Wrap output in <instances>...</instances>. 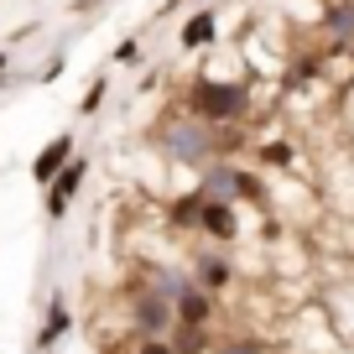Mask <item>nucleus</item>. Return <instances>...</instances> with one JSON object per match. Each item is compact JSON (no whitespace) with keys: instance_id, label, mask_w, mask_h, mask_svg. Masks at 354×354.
<instances>
[{"instance_id":"f257e3e1","label":"nucleus","mask_w":354,"mask_h":354,"mask_svg":"<svg viewBox=\"0 0 354 354\" xmlns=\"http://www.w3.org/2000/svg\"><path fill=\"white\" fill-rule=\"evenodd\" d=\"M156 141L167 146V151L177 156V162H209V156H219V136L209 131V120H167L162 131H156Z\"/></svg>"},{"instance_id":"f03ea898","label":"nucleus","mask_w":354,"mask_h":354,"mask_svg":"<svg viewBox=\"0 0 354 354\" xmlns=\"http://www.w3.org/2000/svg\"><path fill=\"white\" fill-rule=\"evenodd\" d=\"M188 110L198 115V120H240L245 115V84H214V78H198L193 84V100Z\"/></svg>"},{"instance_id":"7ed1b4c3","label":"nucleus","mask_w":354,"mask_h":354,"mask_svg":"<svg viewBox=\"0 0 354 354\" xmlns=\"http://www.w3.org/2000/svg\"><path fill=\"white\" fill-rule=\"evenodd\" d=\"M84 172H88V162H84V156H73V162H68L63 172L47 183V214H53V219H63V214H68V203H73V193H78V183H84Z\"/></svg>"},{"instance_id":"20e7f679","label":"nucleus","mask_w":354,"mask_h":354,"mask_svg":"<svg viewBox=\"0 0 354 354\" xmlns=\"http://www.w3.org/2000/svg\"><path fill=\"white\" fill-rule=\"evenodd\" d=\"M172 308H177V302H167L162 292L151 287L141 302H136V328H141L146 339H162V333L172 328Z\"/></svg>"},{"instance_id":"39448f33","label":"nucleus","mask_w":354,"mask_h":354,"mask_svg":"<svg viewBox=\"0 0 354 354\" xmlns=\"http://www.w3.org/2000/svg\"><path fill=\"white\" fill-rule=\"evenodd\" d=\"M68 162H73V136L63 131V136H53V141H47L42 151H37V162H32V177H37V183L47 188V183H53V177L63 172Z\"/></svg>"},{"instance_id":"423d86ee","label":"nucleus","mask_w":354,"mask_h":354,"mask_svg":"<svg viewBox=\"0 0 354 354\" xmlns=\"http://www.w3.org/2000/svg\"><path fill=\"white\" fill-rule=\"evenodd\" d=\"M198 230H209L214 240H234V209H230V198H203Z\"/></svg>"},{"instance_id":"0eeeda50","label":"nucleus","mask_w":354,"mask_h":354,"mask_svg":"<svg viewBox=\"0 0 354 354\" xmlns=\"http://www.w3.org/2000/svg\"><path fill=\"white\" fill-rule=\"evenodd\" d=\"M198 193L203 198H234V193H240V172H234V167H203Z\"/></svg>"},{"instance_id":"6e6552de","label":"nucleus","mask_w":354,"mask_h":354,"mask_svg":"<svg viewBox=\"0 0 354 354\" xmlns=\"http://www.w3.org/2000/svg\"><path fill=\"white\" fill-rule=\"evenodd\" d=\"M323 26H328L333 42H354V0H339V6H328Z\"/></svg>"},{"instance_id":"1a4fd4ad","label":"nucleus","mask_w":354,"mask_h":354,"mask_svg":"<svg viewBox=\"0 0 354 354\" xmlns=\"http://www.w3.org/2000/svg\"><path fill=\"white\" fill-rule=\"evenodd\" d=\"M177 323H193V328H203V323H209V292H203L198 281H193L188 297L177 302Z\"/></svg>"},{"instance_id":"9d476101","label":"nucleus","mask_w":354,"mask_h":354,"mask_svg":"<svg viewBox=\"0 0 354 354\" xmlns=\"http://www.w3.org/2000/svg\"><path fill=\"white\" fill-rule=\"evenodd\" d=\"M209 42H214V16L209 11L188 16V26H183V47H209Z\"/></svg>"},{"instance_id":"9b49d317","label":"nucleus","mask_w":354,"mask_h":354,"mask_svg":"<svg viewBox=\"0 0 354 354\" xmlns=\"http://www.w3.org/2000/svg\"><path fill=\"white\" fill-rule=\"evenodd\" d=\"M230 281V261L224 255H198V287H224Z\"/></svg>"},{"instance_id":"f8f14e48","label":"nucleus","mask_w":354,"mask_h":354,"mask_svg":"<svg viewBox=\"0 0 354 354\" xmlns=\"http://www.w3.org/2000/svg\"><path fill=\"white\" fill-rule=\"evenodd\" d=\"M151 287L162 292L167 302H183V297H188V292H193V281L183 277V271H156V281H151Z\"/></svg>"},{"instance_id":"ddd939ff","label":"nucleus","mask_w":354,"mask_h":354,"mask_svg":"<svg viewBox=\"0 0 354 354\" xmlns=\"http://www.w3.org/2000/svg\"><path fill=\"white\" fill-rule=\"evenodd\" d=\"M63 333H68V308H63V297H53V308H47V328H42V339H37V344L47 349V344H57Z\"/></svg>"},{"instance_id":"4468645a","label":"nucleus","mask_w":354,"mask_h":354,"mask_svg":"<svg viewBox=\"0 0 354 354\" xmlns=\"http://www.w3.org/2000/svg\"><path fill=\"white\" fill-rule=\"evenodd\" d=\"M104 94H110V78H94V84H88V94H84V104H78V115H100Z\"/></svg>"},{"instance_id":"2eb2a0df","label":"nucleus","mask_w":354,"mask_h":354,"mask_svg":"<svg viewBox=\"0 0 354 354\" xmlns=\"http://www.w3.org/2000/svg\"><path fill=\"white\" fill-rule=\"evenodd\" d=\"M261 162H266V167H292V146H287V141L261 146Z\"/></svg>"},{"instance_id":"dca6fc26","label":"nucleus","mask_w":354,"mask_h":354,"mask_svg":"<svg viewBox=\"0 0 354 354\" xmlns=\"http://www.w3.org/2000/svg\"><path fill=\"white\" fill-rule=\"evenodd\" d=\"M198 344H203V328L183 323V333H177V354H198Z\"/></svg>"},{"instance_id":"f3484780","label":"nucleus","mask_w":354,"mask_h":354,"mask_svg":"<svg viewBox=\"0 0 354 354\" xmlns=\"http://www.w3.org/2000/svg\"><path fill=\"white\" fill-rule=\"evenodd\" d=\"M240 193H245V198H255V203L266 198V188H261V183H255V177H245V172H240Z\"/></svg>"},{"instance_id":"a211bd4d","label":"nucleus","mask_w":354,"mask_h":354,"mask_svg":"<svg viewBox=\"0 0 354 354\" xmlns=\"http://www.w3.org/2000/svg\"><path fill=\"white\" fill-rule=\"evenodd\" d=\"M141 354H177V349H172V344H162V339H146Z\"/></svg>"},{"instance_id":"6ab92c4d","label":"nucleus","mask_w":354,"mask_h":354,"mask_svg":"<svg viewBox=\"0 0 354 354\" xmlns=\"http://www.w3.org/2000/svg\"><path fill=\"white\" fill-rule=\"evenodd\" d=\"M136 53H141V47H136V42H120V53H115V63H136Z\"/></svg>"},{"instance_id":"aec40b11","label":"nucleus","mask_w":354,"mask_h":354,"mask_svg":"<svg viewBox=\"0 0 354 354\" xmlns=\"http://www.w3.org/2000/svg\"><path fill=\"white\" fill-rule=\"evenodd\" d=\"M224 354H261V344H230Z\"/></svg>"},{"instance_id":"412c9836","label":"nucleus","mask_w":354,"mask_h":354,"mask_svg":"<svg viewBox=\"0 0 354 354\" xmlns=\"http://www.w3.org/2000/svg\"><path fill=\"white\" fill-rule=\"evenodd\" d=\"M0 73H6V53H0Z\"/></svg>"},{"instance_id":"4be33fe9","label":"nucleus","mask_w":354,"mask_h":354,"mask_svg":"<svg viewBox=\"0 0 354 354\" xmlns=\"http://www.w3.org/2000/svg\"><path fill=\"white\" fill-rule=\"evenodd\" d=\"M172 6H188V0H172Z\"/></svg>"}]
</instances>
